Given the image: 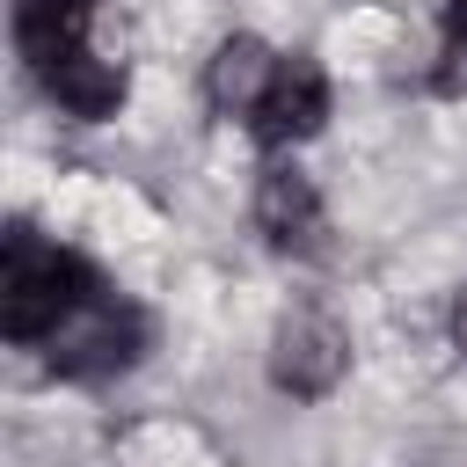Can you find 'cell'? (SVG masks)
Wrapping results in <instances>:
<instances>
[{"instance_id":"9c48e42d","label":"cell","mask_w":467,"mask_h":467,"mask_svg":"<svg viewBox=\"0 0 467 467\" xmlns=\"http://www.w3.org/2000/svg\"><path fill=\"white\" fill-rule=\"evenodd\" d=\"M452 336H460V350H467V292H460V306H452Z\"/></svg>"},{"instance_id":"ba28073f","label":"cell","mask_w":467,"mask_h":467,"mask_svg":"<svg viewBox=\"0 0 467 467\" xmlns=\"http://www.w3.org/2000/svg\"><path fill=\"white\" fill-rule=\"evenodd\" d=\"M88 22H95V0H15V44L36 73L58 66L66 51H80Z\"/></svg>"},{"instance_id":"5b68a950","label":"cell","mask_w":467,"mask_h":467,"mask_svg":"<svg viewBox=\"0 0 467 467\" xmlns=\"http://www.w3.org/2000/svg\"><path fill=\"white\" fill-rule=\"evenodd\" d=\"M255 226L270 234V248L314 255V248H321V190H314L292 161L263 168V182H255Z\"/></svg>"},{"instance_id":"3957f363","label":"cell","mask_w":467,"mask_h":467,"mask_svg":"<svg viewBox=\"0 0 467 467\" xmlns=\"http://www.w3.org/2000/svg\"><path fill=\"white\" fill-rule=\"evenodd\" d=\"M343 365H350V336H343L336 314H321V306H292V314L277 321V336H270V379H277L285 394L321 401V394L343 379Z\"/></svg>"},{"instance_id":"52a82bcc","label":"cell","mask_w":467,"mask_h":467,"mask_svg":"<svg viewBox=\"0 0 467 467\" xmlns=\"http://www.w3.org/2000/svg\"><path fill=\"white\" fill-rule=\"evenodd\" d=\"M36 80H44V95H51L66 117H80V124L117 117V102H124V66H117V58H102L95 44L66 51V58H58V66H44Z\"/></svg>"},{"instance_id":"6da1fadb","label":"cell","mask_w":467,"mask_h":467,"mask_svg":"<svg viewBox=\"0 0 467 467\" xmlns=\"http://www.w3.org/2000/svg\"><path fill=\"white\" fill-rule=\"evenodd\" d=\"M88 285H95V277H88L80 255L36 241L29 226H15V234H7V255H0V328H7L15 343H44V336L58 328V314H66Z\"/></svg>"},{"instance_id":"277c9868","label":"cell","mask_w":467,"mask_h":467,"mask_svg":"<svg viewBox=\"0 0 467 467\" xmlns=\"http://www.w3.org/2000/svg\"><path fill=\"white\" fill-rule=\"evenodd\" d=\"M321 117H328V73L306 51H292V58H277V80H270V95L248 124H255L263 146H299V139L321 131Z\"/></svg>"},{"instance_id":"8992f818","label":"cell","mask_w":467,"mask_h":467,"mask_svg":"<svg viewBox=\"0 0 467 467\" xmlns=\"http://www.w3.org/2000/svg\"><path fill=\"white\" fill-rule=\"evenodd\" d=\"M270 80H277V51L263 36H226L212 51V66H204V95H212L219 117H255Z\"/></svg>"},{"instance_id":"7a4b0ae2","label":"cell","mask_w":467,"mask_h":467,"mask_svg":"<svg viewBox=\"0 0 467 467\" xmlns=\"http://www.w3.org/2000/svg\"><path fill=\"white\" fill-rule=\"evenodd\" d=\"M139 343H146L139 306L117 299V292H102V285H88L58 314V328L44 336V365L66 372V379H102V372H124L139 358Z\"/></svg>"}]
</instances>
